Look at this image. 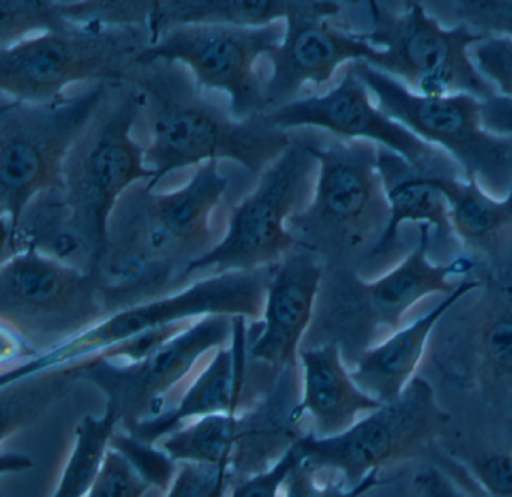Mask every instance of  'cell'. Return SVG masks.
<instances>
[{"label":"cell","mask_w":512,"mask_h":497,"mask_svg":"<svg viewBox=\"0 0 512 497\" xmlns=\"http://www.w3.org/2000/svg\"><path fill=\"white\" fill-rule=\"evenodd\" d=\"M151 488L121 452L109 448L88 497H145Z\"/></svg>","instance_id":"cell-34"},{"label":"cell","mask_w":512,"mask_h":497,"mask_svg":"<svg viewBox=\"0 0 512 497\" xmlns=\"http://www.w3.org/2000/svg\"><path fill=\"white\" fill-rule=\"evenodd\" d=\"M233 317L208 316L139 362L97 361L70 376L86 377L106 394L127 430L166 412L170 394L194 379L200 362L232 343Z\"/></svg>","instance_id":"cell-16"},{"label":"cell","mask_w":512,"mask_h":497,"mask_svg":"<svg viewBox=\"0 0 512 497\" xmlns=\"http://www.w3.org/2000/svg\"><path fill=\"white\" fill-rule=\"evenodd\" d=\"M470 473L488 497H512V452L490 451L467 460Z\"/></svg>","instance_id":"cell-35"},{"label":"cell","mask_w":512,"mask_h":497,"mask_svg":"<svg viewBox=\"0 0 512 497\" xmlns=\"http://www.w3.org/2000/svg\"><path fill=\"white\" fill-rule=\"evenodd\" d=\"M262 118L281 131L319 130L341 139L376 143L403 158L419 175L457 176L460 170L446 152L425 143L373 104L353 64L344 67L340 82L326 94L298 98L263 113Z\"/></svg>","instance_id":"cell-17"},{"label":"cell","mask_w":512,"mask_h":497,"mask_svg":"<svg viewBox=\"0 0 512 497\" xmlns=\"http://www.w3.org/2000/svg\"><path fill=\"white\" fill-rule=\"evenodd\" d=\"M418 233L416 247L376 280H364L346 266L325 269L311 329L325 337L323 343L337 344L352 365L400 329L416 304L430 296H448L460 283L454 278L475 274L478 266L466 254L442 265L431 262V229L418 226Z\"/></svg>","instance_id":"cell-3"},{"label":"cell","mask_w":512,"mask_h":497,"mask_svg":"<svg viewBox=\"0 0 512 497\" xmlns=\"http://www.w3.org/2000/svg\"><path fill=\"white\" fill-rule=\"evenodd\" d=\"M157 2H74L62 4L65 19L80 28H149Z\"/></svg>","instance_id":"cell-28"},{"label":"cell","mask_w":512,"mask_h":497,"mask_svg":"<svg viewBox=\"0 0 512 497\" xmlns=\"http://www.w3.org/2000/svg\"><path fill=\"white\" fill-rule=\"evenodd\" d=\"M470 56L476 70L499 95L512 98V38L485 37L472 47Z\"/></svg>","instance_id":"cell-33"},{"label":"cell","mask_w":512,"mask_h":497,"mask_svg":"<svg viewBox=\"0 0 512 497\" xmlns=\"http://www.w3.org/2000/svg\"><path fill=\"white\" fill-rule=\"evenodd\" d=\"M325 269L322 257L302 245L272 266L262 319L247 331L248 358L298 373L302 340L313 323Z\"/></svg>","instance_id":"cell-19"},{"label":"cell","mask_w":512,"mask_h":497,"mask_svg":"<svg viewBox=\"0 0 512 497\" xmlns=\"http://www.w3.org/2000/svg\"><path fill=\"white\" fill-rule=\"evenodd\" d=\"M229 179L218 161L202 164L185 187L152 194L136 184L119 199L109 224L100 274L109 314L170 295L191 263L215 247L212 215Z\"/></svg>","instance_id":"cell-1"},{"label":"cell","mask_w":512,"mask_h":497,"mask_svg":"<svg viewBox=\"0 0 512 497\" xmlns=\"http://www.w3.org/2000/svg\"><path fill=\"white\" fill-rule=\"evenodd\" d=\"M143 97L142 115L151 130L145 166L155 173L146 184L203 161L230 160L251 176H262L292 142L293 131H281L262 116L235 121L230 113L203 97L202 88L178 62L134 65L128 82Z\"/></svg>","instance_id":"cell-2"},{"label":"cell","mask_w":512,"mask_h":497,"mask_svg":"<svg viewBox=\"0 0 512 497\" xmlns=\"http://www.w3.org/2000/svg\"><path fill=\"white\" fill-rule=\"evenodd\" d=\"M370 31L365 40L382 50L376 70L394 77L421 97L469 94L481 101L496 89L473 64L470 50L485 35L458 23L443 28L419 2H406L403 11L368 2Z\"/></svg>","instance_id":"cell-13"},{"label":"cell","mask_w":512,"mask_h":497,"mask_svg":"<svg viewBox=\"0 0 512 497\" xmlns=\"http://www.w3.org/2000/svg\"><path fill=\"white\" fill-rule=\"evenodd\" d=\"M244 317H233L232 343L218 349L185 386L172 409L127 430L143 442H158L179 428L206 416L239 413L244 401L247 331Z\"/></svg>","instance_id":"cell-20"},{"label":"cell","mask_w":512,"mask_h":497,"mask_svg":"<svg viewBox=\"0 0 512 497\" xmlns=\"http://www.w3.org/2000/svg\"><path fill=\"white\" fill-rule=\"evenodd\" d=\"M353 67L377 106L425 143L439 146L463 170L466 181H478L499 199L512 190V137L484 127L479 98L421 97L367 62H353Z\"/></svg>","instance_id":"cell-14"},{"label":"cell","mask_w":512,"mask_h":497,"mask_svg":"<svg viewBox=\"0 0 512 497\" xmlns=\"http://www.w3.org/2000/svg\"><path fill=\"white\" fill-rule=\"evenodd\" d=\"M269 275L271 268L211 275L172 295L125 308L61 346L16 362L2 371L0 385L7 389L44 374L64 373L118 344L176 323L208 316L244 317L257 322L265 310Z\"/></svg>","instance_id":"cell-7"},{"label":"cell","mask_w":512,"mask_h":497,"mask_svg":"<svg viewBox=\"0 0 512 497\" xmlns=\"http://www.w3.org/2000/svg\"><path fill=\"white\" fill-rule=\"evenodd\" d=\"M110 448L121 452L152 488H158L164 493L169 490L179 464L160 446L143 442L133 434L115 431L110 440Z\"/></svg>","instance_id":"cell-29"},{"label":"cell","mask_w":512,"mask_h":497,"mask_svg":"<svg viewBox=\"0 0 512 497\" xmlns=\"http://www.w3.org/2000/svg\"><path fill=\"white\" fill-rule=\"evenodd\" d=\"M481 286L482 281L475 275L463 278L454 292L424 316L413 320L410 325L401 326L385 340L365 350L352 368L353 379L359 388L383 404L400 397L415 377L422 359L427 356L431 335L440 320L461 299Z\"/></svg>","instance_id":"cell-23"},{"label":"cell","mask_w":512,"mask_h":497,"mask_svg":"<svg viewBox=\"0 0 512 497\" xmlns=\"http://www.w3.org/2000/svg\"><path fill=\"white\" fill-rule=\"evenodd\" d=\"M143 97L131 83L113 86L109 98L68 155L61 196L71 235L83 245L92 271H100L109 245V224L125 191L151 182L145 149L133 137Z\"/></svg>","instance_id":"cell-5"},{"label":"cell","mask_w":512,"mask_h":497,"mask_svg":"<svg viewBox=\"0 0 512 497\" xmlns=\"http://www.w3.org/2000/svg\"><path fill=\"white\" fill-rule=\"evenodd\" d=\"M119 424L115 407L107 404L101 416L88 415L76 430L73 451L52 497H88L100 476L110 440Z\"/></svg>","instance_id":"cell-26"},{"label":"cell","mask_w":512,"mask_h":497,"mask_svg":"<svg viewBox=\"0 0 512 497\" xmlns=\"http://www.w3.org/2000/svg\"><path fill=\"white\" fill-rule=\"evenodd\" d=\"M380 146L313 130L319 163L310 203L287 223L293 238L322 257L326 268H352L370 257L389 223L388 194L379 166Z\"/></svg>","instance_id":"cell-4"},{"label":"cell","mask_w":512,"mask_h":497,"mask_svg":"<svg viewBox=\"0 0 512 497\" xmlns=\"http://www.w3.org/2000/svg\"><path fill=\"white\" fill-rule=\"evenodd\" d=\"M412 484L415 497H466L445 473L434 466L419 469Z\"/></svg>","instance_id":"cell-37"},{"label":"cell","mask_w":512,"mask_h":497,"mask_svg":"<svg viewBox=\"0 0 512 497\" xmlns=\"http://www.w3.org/2000/svg\"><path fill=\"white\" fill-rule=\"evenodd\" d=\"M424 181L448 202L455 238L475 260L476 272L512 274V190L499 199L478 181L458 176H424Z\"/></svg>","instance_id":"cell-21"},{"label":"cell","mask_w":512,"mask_h":497,"mask_svg":"<svg viewBox=\"0 0 512 497\" xmlns=\"http://www.w3.org/2000/svg\"><path fill=\"white\" fill-rule=\"evenodd\" d=\"M299 461L295 446H290L289 451L271 467L233 484L229 497H281L284 484Z\"/></svg>","instance_id":"cell-36"},{"label":"cell","mask_w":512,"mask_h":497,"mask_svg":"<svg viewBox=\"0 0 512 497\" xmlns=\"http://www.w3.org/2000/svg\"><path fill=\"white\" fill-rule=\"evenodd\" d=\"M152 46L149 28H82L29 38L0 52L2 97L52 103L74 83L124 85L140 53Z\"/></svg>","instance_id":"cell-12"},{"label":"cell","mask_w":512,"mask_h":497,"mask_svg":"<svg viewBox=\"0 0 512 497\" xmlns=\"http://www.w3.org/2000/svg\"><path fill=\"white\" fill-rule=\"evenodd\" d=\"M379 166L388 194L389 223L380 241L371 251L370 260L385 259L397 248L398 233L406 223L428 226L440 244L455 238L449 206L442 193L424 181V175L412 169L403 158L380 148Z\"/></svg>","instance_id":"cell-24"},{"label":"cell","mask_w":512,"mask_h":497,"mask_svg":"<svg viewBox=\"0 0 512 497\" xmlns=\"http://www.w3.org/2000/svg\"><path fill=\"white\" fill-rule=\"evenodd\" d=\"M452 5L458 23L485 37L512 38V0H464Z\"/></svg>","instance_id":"cell-32"},{"label":"cell","mask_w":512,"mask_h":497,"mask_svg":"<svg viewBox=\"0 0 512 497\" xmlns=\"http://www.w3.org/2000/svg\"><path fill=\"white\" fill-rule=\"evenodd\" d=\"M481 116L490 133L512 137V98L494 95L482 101Z\"/></svg>","instance_id":"cell-38"},{"label":"cell","mask_w":512,"mask_h":497,"mask_svg":"<svg viewBox=\"0 0 512 497\" xmlns=\"http://www.w3.org/2000/svg\"><path fill=\"white\" fill-rule=\"evenodd\" d=\"M80 26L68 22L58 2L4 0L0 2V49H10L34 34H73Z\"/></svg>","instance_id":"cell-27"},{"label":"cell","mask_w":512,"mask_h":497,"mask_svg":"<svg viewBox=\"0 0 512 497\" xmlns=\"http://www.w3.org/2000/svg\"><path fill=\"white\" fill-rule=\"evenodd\" d=\"M391 481L392 478H383L382 472H374L361 484L347 487L340 479L323 481L320 472L299 461L287 478L281 497H365Z\"/></svg>","instance_id":"cell-30"},{"label":"cell","mask_w":512,"mask_h":497,"mask_svg":"<svg viewBox=\"0 0 512 497\" xmlns=\"http://www.w3.org/2000/svg\"><path fill=\"white\" fill-rule=\"evenodd\" d=\"M341 10L335 2H290L283 43L266 56L272 67L265 80L266 112L298 100L307 85L331 82L343 64H379L382 50L362 32L335 22Z\"/></svg>","instance_id":"cell-18"},{"label":"cell","mask_w":512,"mask_h":497,"mask_svg":"<svg viewBox=\"0 0 512 497\" xmlns=\"http://www.w3.org/2000/svg\"><path fill=\"white\" fill-rule=\"evenodd\" d=\"M290 2L275 0H170L157 2L149 31L152 44L164 32L182 26H238L263 28L283 22L289 13Z\"/></svg>","instance_id":"cell-25"},{"label":"cell","mask_w":512,"mask_h":497,"mask_svg":"<svg viewBox=\"0 0 512 497\" xmlns=\"http://www.w3.org/2000/svg\"><path fill=\"white\" fill-rule=\"evenodd\" d=\"M107 316L98 272L83 271L37 250L22 251L2 263V325L31 346L35 356L73 340Z\"/></svg>","instance_id":"cell-11"},{"label":"cell","mask_w":512,"mask_h":497,"mask_svg":"<svg viewBox=\"0 0 512 497\" xmlns=\"http://www.w3.org/2000/svg\"><path fill=\"white\" fill-rule=\"evenodd\" d=\"M451 422L427 379L415 376L403 394L362 416L335 436H299V460L317 472L335 473L347 487H355L371 473L413 460L442 436Z\"/></svg>","instance_id":"cell-10"},{"label":"cell","mask_w":512,"mask_h":497,"mask_svg":"<svg viewBox=\"0 0 512 497\" xmlns=\"http://www.w3.org/2000/svg\"><path fill=\"white\" fill-rule=\"evenodd\" d=\"M311 137L313 130L293 131L292 142L260 176L256 190L232 209L226 235L188 266L185 280L272 268L301 245L287 223L310 203L316 188L319 163L311 152Z\"/></svg>","instance_id":"cell-9"},{"label":"cell","mask_w":512,"mask_h":497,"mask_svg":"<svg viewBox=\"0 0 512 497\" xmlns=\"http://www.w3.org/2000/svg\"><path fill=\"white\" fill-rule=\"evenodd\" d=\"M112 83L52 103L2 97L0 103V211L7 244L29 203L44 191L64 187L68 155L109 98Z\"/></svg>","instance_id":"cell-6"},{"label":"cell","mask_w":512,"mask_h":497,"mask_svg":"<svg viewBox=\"0 0 512 497\" xmlns=\"http://www.w3.org/2000/svg\"><path fill=\"white\" fill-rule=\"evenodd\" d=\"M235 484L232 467L179 463L178 472L164 497H226Z\"/></svg>","instance_id":"cell-31"},{"label":"cell","mask_w":512,"mask_h":497,"mask_svg":"<svg viewBox=\"0 0 512 497\" xmlns=\"http://www.w3.org/2000/svg\"><path fill=\"white\" fill-rule=\"evenodd\" d=\"M284 34V20L263 28L182 26L160 35L136 64L169 61L190 68L200 88L229 95L235 121H247L266 113L265 80L256 71L257 61L274 52Z\"/></svg>","instance_id":"cell-15"},{"label":"cell","mask_w":512,"mask_h":497,"mask_svg":"<svg viewBox=\"0 0 512 497\" xmlns=\"http://www.w3.org/2000/svg\"><path fill=\"white\" fill-rule=\"evenodd\" d=\"M301 400L293 410L292 421L307 416L313 424L311 434L335 436L352 427L362 416L383 406L359 388L347 367L343 352L335 343L302 347Z\"/></svg>","instance_id":"cell-22"},{"label":"cell","mask_w":512,"mask_h":497,"mask_svg":"<svg viewBox=\"0 0 512 497\" xmlns=\"http://www.w3.org/2000/svg\"><path fill=\"white\" fill-rule=\"evenodd\" d=\"M473 275L482 286L443 316L427 356L443 382L512 419V274Z\"/></svg>","instance_id":"cell-8"}]
</instances>
